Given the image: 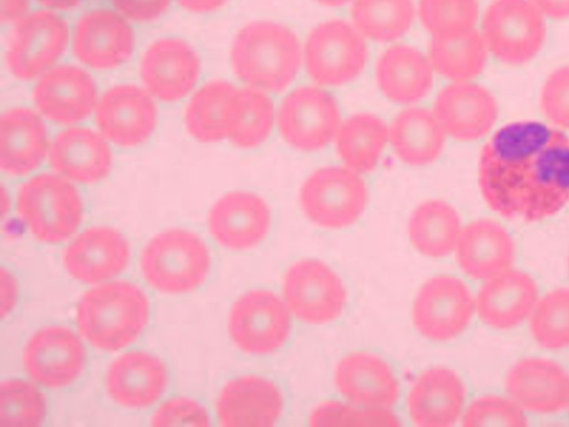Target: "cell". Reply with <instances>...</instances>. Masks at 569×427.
<instances>
[{
	"instance_id": "6da1fadb",
	"label": "cell",
	"mask_w": 569,
	"mask_h": 427,
	"mask_svg": "<svg viewBox=\"0 0 569 427\" xmlns=\"http://www.w3.org/2000/svg\"><path fill=\"white\" fill-rule=\"evenodd\" d=\"M479 187L505 218L531 222L556 215L569 201V137L537 121L503 126L482 148Z\"/></svg>"
},
{
	"instance_id": "7a4b0ae2",
	"label": "cell",
	"mask_w": 569,
	"mask_h": 427,
	"mask_svg": "<svg viewBox=\"0 0 569 427\" xmlns=\"http://www.w3.org/2000/svg\"><path fill=\"white\" fill-rule=\"evenodd\" d=\"M150 315L146 292L129 280L103 282L87 290L76 308L82 337L102 351H118L143 332Z\"/></svg>"
},
{
	"instance_id": "3957f363",
	"label": "cell",
	"mask_w": 569,
	"mask_h": 427,
	"mask_svg": "<svg viewBox=\"0 0 569 427\" xmlns=\"http://www.w3.org/2000/svg\"><path fill=\"white\" fill-rule=\"evenodd\" d=\"M230 57L241 81L259 90L278 92L296 78L301 47L289 28L272 21H254L239 30Z\"/></svg>"
},
{
	"instance_id": "277c9868",
	"label": "cell",
	"mask_w": 569,
	"mask_h": 427,
	"mask_svg": "<svg viewBox=\"0 0 569 427\" xmlns=\"http://www.w3.org/2000/svg\"><path fill=\"white\" fill-rule=\"evenodd\" d=\"M211 255L204 240L183 228L153 236L142 249L140 270L158 291L181 295L196 290L207 279Z\"/></svg>"
},
{
	"instance_id": "5b68a950",
	"label": "cell",
	"mask_w": 569,
	"mask_h": 427,
	"mask_svg": "<svg viewBox=\"0 0 569 427\" xmlns=\"http://www.w3.org/2000/svg\"><path fill=\"white\" fill-rule=\"evenodd\" d=\"M17 209L30 234L51 245L68 240L83 219L80 192L59 173H40L24 181L18 192Z\"/></svg>"
},
{
	"instance_id": "8992f818",
	"label": "cell",
	"mask_w": 569,
	"mask_h": 427,
	"mask_svg": "<svg viewBox=\"0 0 569 427\" xmlns=\"http://www.w3.org/2000/svg\"><path fill=\"white\" fill-rule=\"evenodd\" d=\"M368 189L359 172L349 167L327 166L313 171L300 190L305 215L317 226L341 229L363 212Z\"/></svg>"
},
{
	"instance_id": "52a82bcc",
	"label": "cell",
	"mask_w": 569,
	"mask_h": 427,
	"mask_svg": "<svg viewBox=\"0 0 569 427\" xmlns=\"http://www.w3.org/2000/svg\"><path fill=\"white\" fill-rule=\"evenodd\" d=\"M292 314L273 291L251 289L232 305L228 331L233 344L249 355H269L278 351L289 339Z\"/></svg>"
},
{
	"instance_id": "ba28073f",
	"label": "cell",
	"mask_w": 569,
	"mask_h": 427,
	"mask_svg": "<svg viewBox=\"0 0 569 427\" xmlns=\"http://www.w3.org/2000/svg\"><path fill=\"white\" fill-rule=\"evenodd\" d=\"M543 13L532 0H493L482 19V38L497 59L508 64L531 60L546 39Z\"/></svg>"
},
{
	"instance_id": "9c48e42d",
	"label": "cell",
	"mask_w": 569,
	"mask_h": 427,
	"mask_svg": "<svg viewBox=\"0 0 569 427\" xmlns=\"http://www.w3.org/2000/svg\"><path fill=\"white\" fill-rule=\"evenodd\" d=\"M282 298L292 316L309 325H323L340 317L347 289L340 277L318 259H301L283 275Z\"/></svg>"
},
{
	"instance_id": "30bf717a",
	"label": "cell",
	"mask_w": 569,
	"mask_h": 427,
	"mask_svg": "<svg viewBox=\"0 0 569 427\" xmlns=\"http://www.w3.org/2000/svg\"><path fill=\"white\" fill-rule=\"evenodd\" d=\"M368 49L363 37L345 20L318 24L309 33L305 61L309 76L318 83L340 86L363 70Z\"/></svg>"
},
{
	"instance_id": "8fae6325",
	"label": "cell",
	"mask_w": 569,
	"mask_h": 427,
	"mask_svg": "<svg viewBox=\"0 0 569 427\" xmlns=\"http://www.w3.org/2000/svg\"><path fill=\"white\" fill-rule=\"evenodd\" d=\"M476 311L467 285L451 275L428 279L416 295L412 321L416 329L433 341H448L465 331Z\"/></svg>"
},
{
	"instance_id": "7c38bea8",
	"label": "cell",
	"mask_w": 569,
	"mask_h": 427,
	"mask_svg": "<svg viewBox=\"0 0 569 427\" xmlns=\"http://www.w3.org/2000/svg\"><path fill=\"white\" fill-rule=\"evenodd\" d=\"M69 41L66 20L51 10L27 14L9 40L7 64L21 80L44 75L64 52Z\"/></svg>"
},
{
	"instance_id": "4fadbf2b",
	"label": "cell",
	"mask_w": 569,
	"mask_h": 427,
	"mask_svg": "<svg viewBox=\"0 0 569 427\" xmlns=\"http://www.w3.org/2000/svg\"><path fill=\"white\" fill-rule=\"evenodd\" d=\"M87 363L84 346L69 327L49 325L34 331L24 345L22 365L37 384L60 389L73 384Z\"/></svg>"
},
{
	"instance_id": "5bb4252c",
	"label": "cell",
	"mask_w": 569,
	"mask_h": 427,
	"mask_svg": "<svg viewBox=\"0 0 569 427\" xmlns=\"http://www.w3.org/2000/svg\"><path fill=\"white\" fill-rule=\"evenodd\" d=\"M340 125L339 107L328 91L318 87H300L282 101L278 126L284 140L303 151L328 146Z\"/></svg>"
},
{
	"instance_id": "9a60e30c",
	"label": "cell",
	"mask_w": 569,
	"mask_h": 427,
	"mask_svg": "<svg viewBox=\"0 0 569 427\" xmlns=\"http://www.w3.org/2000/svg\"><path fill=\"white\" fill-rule=\"evenodd\" d=\"M130 245L124 235L109 226H92L66 247L63 267L76 280L100 284L120 275L129 265Z\"/></svg>"
},
{
	"instance_id": "2e32d148",
	"label": "cell",
	"mask_w": 569,
	"mask_h": 427,
	"mask_svg": "<svg viewBox=\"0 0 569 427\" xmlns=\"http://www.w3.org/2000/svg\"><path fill=\"white\" fill-rule=\"evenodd\" d=\"M96 121L110 141L136 147L150 137L157 123L152 95L133 85L112 87L97 102Z\"/></svg>"
},
{
	"instance_id": "e0dca14e",
	"label": "cell",
	"mask_w": 569,
	"mask_h": 427,
	"mask_svg": "<svg viewBox=\"0 0 569 427\" xmlns=\"http://www.w3.org/2000/svg\"><path fill=\"white\" fill-rule=\"evenodd\" d=\"M207 222L211 237L220 246L243 251L258 246L267 237L271 212L258 195L231 191L213 203Z\"/></svg>"
},
{
	"instance_id": "ac0fdd59",
	"label": "cell",
	"mask_w": 569,
	"mask_h": 427,
	"mask_svg": "<svg viewBox=\"0 0 569 427\" xmlns=\"http://www.w3.org/2000/svg\"><path fill=\"white\" fill-rule=\"evenodd\" d=\"M283 395L271 379L249 374L228 380L218 394L216 414L221 426H273L282 416Z\"/></svg>"
},
{
	"instance_id": "d6986e66",
	"label": "cell",
	"mask_w": 569,
	"mask_h": 427,
	"mask_svg": "<svg viewBox=\"0 0 569 427\" xmlns=\"http://www.w3.org/2000/svg\"><path fill=\"white\" fill-rule=\"evenodd\" d=\"M200 59L194 49L177 38L153 42L144 52L140 73L156 98L173 102L186 97L200 77Z\"/></svg>"
},
{
	"instance_id": "ffe728a7",
	"label": "cell",
	"mask_w": 569,
	"mask_h": 427,
	"mask_svg": "<svg viewBox=\"0 0 569 427\" xmlns=\"http://www.w3.org/2000/svg\"><path fill=\"white\" fill-rule=\"evenodd\" d=\"M73 51L88 67L99 70L113 69L126 62L134 48V33L119 12L96 9L76 24Z\"/></svg>"
},
{
	"instance_id": "44dd1931",
	"label": "cell",
	"mask_w": 569,
	"mask_h": 427,
	"mask_svg": "<svg viewBox=\"0 0 569 427\" xmlns=\"http://www.w3.org/2000/svg\"><path fill=\"white\" fill-rule=\"evenodd\" d=\"M433 113L446 133L460 141H472L492 129L498 118V105L485 87L456 81L438 93Z\"/></svg>"
},
{
	"instance_id": "7402d4cb",
	"label": "cell",
	"mask_w": 569,
	"mask_h": 427,
	"mask_svg": "<svg viewBox=\"0 0 569 427\" xmlns=\"http://www.w3.org/2000/svg\"><path fill=\"white\" fill-rule=\"evenodd\" d=\"M169 384L166 364L144 350H130L114 358L106 374L109 397L121 407L143 409L156 404Z\"/></svg>"
},
{
	"instance_id": "603a6c76",
	"label": "cell",
	"mask_w": 569,
	"mask_h": 427,
	"mask_svg": "<svg viewBox=\"0 0 569 427\" xmlns=\"http://www.w3.org/2000/svg\"><path fill=\"white\" fill-rule=\"evenodd\" d=\"M335 385L347 401L367 408L390 409L400 395L392 367L368 351H353L342 357L335 369Z\"/></svg>"
},
{
	"instance_id": "cb8c5ba5",
	"label": "cell",
	"mask_w": 569,
	"mask_h": 427,
	"mask_svg": "<svg viewBox=\"0 0 569 427\" xmlns=\"http://www.w3.org/2000/svg\"><path fill=\"white\" fill-rule=\"evenodd\" d=\"M33 99L51 121L71 125L86 119L97 106V87L83 69L63 64L50 69L38 81Z\"/></svg>"
},
{
	"instance_id": "d4e9b609",
	"label": "cell",
	"mask_w": 569,
	"mask_h": 427,
	"mask_svg": "<svg viewBox=\"0 0 569 427\" xmlns=\"http://www.w3.org/2000/svg\"><path fill=\"white\" fill-rule=\"evenodd\" d=\"M466 388L460 377L446 367L422 371L408 395V414L420 427L452 426L461 416Z\"/></svg>"
},
{
	"instance_id": "484cf974",
	"label": "cell",
	"mask_w": 569,
	"mask_h": 427,
	"mask_svg": "<svg viewBox=\"0 0 569 427\" xmlns=\"http://www.w3.org/2000/svg\"><path fill=\"white\" fill-rule=\"evenodd\" d=\"M506 388L523 410L550 414L569 406V374L551 360L518 361L507 375Z\"/></svg>"
},
{
	"instance_id": "4316f807",
	"label": "cell",
	"mask_w": 569,
	"mask_h": 427,
	"mask_svg": "<svg viewBox=\"0 0 569 427\" xmlns=\"http://www.w3.org/2000/svg\"><path fill=\"white\" fill-rule=\"evenodd\" d=\"M538 301L530 275L508 269L485 280L476 298V311L488 326L509 329L528 318Z\"/></svg>"
},
{
	"instance_id": "83f0119b",
	"label": "cell",
	"mask_w": 569,
	"mask_h": 427,
	"mask_svg": "<svg viewBox=\"0 0 569 427\" xmlns=\"http://www.w3.org/2000/svg\"><path fill=\"white\" fill-rule=\"evenodd\" d=\"M49 159L57 173L80 183L102 180L112 165V153L106 137L80 127L57 135L50 145Z\"/></svg>"
},
{
	"instance_id": "f1b7e54d",
	"label": "cell",
	"mask_w": 569,
	"mask_h": 427,
	"mask_svg": "<svg viewBox=\"0 0 569 427\" xmlns=\"http://www.w3.org/2000/svg\"><path fill=\"white\" fill-rule=\"evenodd\" d=\"M455 251L468 276L487 280L511 268L516 247L501 225L478 219L462 228Z\"/></svg>"
},
{
	"instance_id": "f546056e",
	"label": "cell",
	"mask_w": 569,
	"mask_h": 427,
	"mask_svg": "<svg viewBox=\"0 0 569 427\" xmlns=\"http://www.w3.org/2000/svg\"><path fill=\"white\" fill-rule=\"evenodd\" d=\"M50 145L41 117L28 108L7 110L0 121V165L9 176H24L38 168Z\"/></svg>"
},
{
	"instance_id": "4dcf8cb0",
	"label": "cell",
	"mask_w": 569,
	"mask_h": 427,
	"mask_svg": "<svg viewBox=\"0 0 569 427\" xmlns=\"http://www.w3.org/2000/svg\"><path fill=\"white\" fill-rule=\"evenodd\" d=\"M376 76L382 93L398 103L420 100L433 85L430 61L419 50L406 44L392 46L381 54Z\"/></svg>"
},
{
	"instance_id": "1f68e13d",
	"label": "cell",
	"mask_w": 569,
	"mask_h": 427,
	"mask_svg": "<svg viewBox=\"0 0 569 427\" xmlns=\"http://www.w3.org/2000/svg\"><path fill=\"white\" fill-rule=\"evenodd\" d=\"M389 137L395 152L403 162L423 166L440 156L446 132L433 112L413 107L396 117Z\"/></svg>"
},
{
	"instance_id": "d6a6232c",
	"label": "cell",
	"mask_w": 569,
	"mask_h": 427,
	"mask_svg": "<svg viewBox=\"0 0 569 427\" xmlns=\"http://www.w3.org/2000/svg\"><path fill=\"white\" fill-rule=\"evenodd\" d=\"M462 227L457 210L442 200H427L411 214L408 224L409 239L421 255L442 258L457 246Z\"/></svg>"
},
{
	"instance_id": "836d02e7",
	"label": "cell",
	"mask_w": 569,
	"mask_h": 427,
	"mask_svg": "<svg viewBox=\"0 0 569 427\" xmlns=\"http://www.w3.org/2000/svg\"><path fill=\"white\" fill-rule=\"evenodd\" d=\"M237 88L224 80L202 86L190 99L184 121L189 133L201 142L228 138L232 102Z\"/></svg>"
},
{
	"instance_id": "e575fe53",
	"label": "cell",
	"mask_w": 569,
	"mask_h": 427,
	"mask_svg": "<svg viewBox=\"0 0 569 427\" xmlns=\"http://www.w3.org/2000/svg\"><path fill=\"white\" fill-rule=\"evenodd\" d=\"M487 53L482 34L475 29L433 36L430 44L432 67L455 81H468L477 77L486 66Z\"/></svg>"
},
{
	"instance_id": "d590c367",
	"label": "cell",
	"mask_w": 569,
	"mask_h": 427,
	"mask_svg": "<svg viewBox=\"0 0 569 427\" xmlns=\"http://www.w3.org/2000/svg\"><path fill=\"white\" fill-rule=\"evenodd\" d=\"M388 128L378 117L357 113L346 119L337 132V150L357 172L375 169L388 140Z\"/></svg>"
},
{
	"instance_id": "8d00e7d4",
	"label": "cell",
	"mask_w": 569,
	"mask_h": 427,
	"mask_svg": "<svg viewBox=\"0 0 569 427\" xmlns=\"http://www.w3.org/2000/svg\"><path fill=\"white\" fill-rule=\"evenodd\" d=\"M273 121V103L262 90L252 87L237 89L228 139L239 148L258 147L269 137Z\"/></svg>"
},
{
	"instance_id": "74e56055",
	"label": "cell",
	"mask_w": 569,
	"mask_h": 427,
	"mask_svg": "<svg viewBox=\"0 0 569 427\" xmlns=\"http://www.w3.org/2000/svg\"><path fill=\"white\" fill-rule=\"evenodd\" d=\"M412 0H355L351 8L357 30L376 41L402 37L415 20Z\"/></svg>"
},
{
	"instance_id": "f35d334b",
	"label": "cell",
	"mask_w": 569,
	"mask_h": 427,
	"mask_svg": "<svg viewBox=\"0 0 569 427\" xmlns=\"http://www.w3.org/2000/svg\"><path fill=\"white\" fill-rule=\"evenodd\" d=\"M47 415V403L40 389L30 381L6 379L0 387V426H39Z\"/></svg>"
},
{
	"instance_id": "ab89813d",
	"label": "cell",
	"mask_w": 569,
	"mask_h": 427,
	"mask_svg": "<svg viewBox=\"0 0 569 427\" xmlns=\"http://www.w3.org/2000/svg\"><path fill=\"white\" fill-rule=\"evenodd\" d=\"M530 316L538 344L548 349L569 346V289H557L538 299Z\"/></svg>"
},
{
	"instance_id": "60d3db41",
	"label": "cell",
	"mask_w": 569,
	"mask_h": 427,
	"mask_svg": "<svg viewBox=\"0 0 569 427\" xmlns=\"http://www.w3.org/2000/svg\"><path fill=\"white\" fill-rule=\"evenodd\" d=\"M478 14L477 0H419L421 22L432 37L471 30Z\"/></svg>"
},
{
	"instance_id": "b9f144b4",
	"label": "cell",
	"mask_w": 569,
	"mask_h": 427,
	"mask_svg": "<svg viewBox=\"0 0 569 427\" xmlns=\"http://www.w3.org/2000/svg\"><path fill=\"white\" fill-rule=\"evenodd\" d=\"M310 424L313 426H398L400 421L390 409L367 408L352 403L327 400L312 409Z\"/></svg>"
},
{
	"instance_id": "7bdbcfd3",
	"label": "cell",
	"mask_w": 569,
	"mask_h": 427,
	"mask_svg": "<svg viewBox=\"0 0 569 427\" xmlns=\"http://www.w3.org/2000/svg\"><path fill=\"white\" fill-rule=\"evenodd\" d=\"M462 424L468 427H522L527 425L523 409L511 398L483 396L467 408Z\"/></svg>"
},
{
	"instance_id": "ee69618b",
	"label": "cell",
	"mask_w": 569,
	"mask_h": 427,
	"mask_svg": "<svg viewBox=\"0 0 569 427\" xmlns=\"http://www.w3.org/2000/svg\"><path fill=\"white\" fill-rule=\"evenodd\" d=\"M541 109L557 128L569 129V66L557 69L546 80Z\"/></svg>"
},
{
	"instance_id": "f6af8a7d",
	"label": "cell",
	"mask_w": 569,
	"mask_h": 427,
	"mask_svg": "<svg viewBox=\"0 0 569 427\" xmlns=\"http://www.w3.org/2000/svg\"><path fill=\"white\" fill-rule=\"evenodd\" d=\"M153 426H209L210 416L204 406L190 397H172L163 401L152 414Z\"/></svg>"
},
{
	"instance_id": "bcb514c9",
	"label": "cell",
	"mask_w": 569,
	"mask_h": 427,
	"mask_svg": "<svg viewBox=\"0 0 569 427\" xmlns=\"http://www.w3.org/2000/svg\"><path fill=\"white\" fill-rule=\"evenodd\" d=\"M114 8L127 19L148 22L161 17L171 0H111Z\"/></svg>"
},
{
	"instance_id": "7dc6e473",
	"label": "cell",
	"mask_w": 569,
	"mask_h": 427,
	"mask_svg": "<svg viewBox=\"0 0 569 427\" xmlns=\"http://www.w3.org/2000/svg\"><path fill=\"white\" fill-rule=\"evenodd\" d=\"M19 296V286L10 270L1 268V316L4 318L16 307Z\"/></svg>"
},
{
	"instance_id": "c3c4849f",
	"label": "cell",
	"mask_w": 569,
	"mask_h": 427,
	"mask_svg": "<svg viewBox=\"0 0 569 427\" xmlns=\"http://www.w3.org/2000/svg\"><path fill=\"white\" fill-rule=\"evenodd\" d=\"M543 16L552 19L569 18V0H532Z\"/></svg>"
},
{
	"instance_id": "681fc988",
	"label": "cell",
	"mask_w": 569,
	"mask_h": 427,
	"mask_svg": "<svg viewBox=\"0 0 569 427\" xmlns=\"http://www.w3.org/2000/svg\"><path fill=\"white\" fill-rule=\"evenodd\" d=\"M28 8V0H1L2 22H18L27 16Z\"/></svg>"
},
{
	"instance_id": "f907efd6",
	"label": "cell",
	"mask_w": 569,
	"mask_h": 427,
	"mask_svg": "<svg viewBox=\"0 0 569 427\" xmlns=\"http://www.w3.org/2000/svg\"><path fill=\"white\" fill-rule=\"evenodd\" d=\"M228 0H178L180 6L194 13H208L221 8Z\"/></svg>"
},
{
	"instance_id": "816d5d0a",
	"label": "cell",
	"mask_w": 569,
	"mask_h": 427,
	"mask_svg": "<svg viewBox=\"0 0 569 427\" xmlns=\"http://www.w3.org/2000/svg\"><path fill=\"white\" fill-rule=\"evenodd\" d=\"M41 4L58 10H68L77 7L81 0H38Z\"/></svg>"
},
{
	"instance_id": "f5cc1de1",
	"label": "cell",
	"mask_w": 569,
	"mask_h": 427,
	"mask_svg": "<svg viewBox=\"0 0 569 427\" xmlns=\"http://www.w3.org/2000/svg\"><path fill=\"white\" fill-rule=\"evenodd\" d=\"M319 3L328 7H340L348 3L351 0H316Z\"/></svg>"
},
{
	"instance_id": "db71d44e",
	"label": "cell",
	"mask_w": 569,
	"mask_h": 427,
	"mask_svg": "<svg viewBox=\"0 0 569 427\" xmlns=\"http://www.w3.org/2000/svg\"><path fill=\"white\" fill-rule=\"evenodd\" d=\"M568 268H569V257H568Z\"/></svg>"
}]
</instances>
